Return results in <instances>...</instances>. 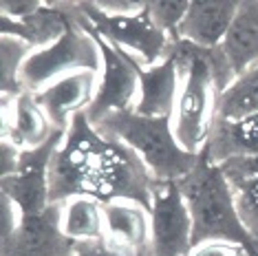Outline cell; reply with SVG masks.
<instances>
[{
    "label": "cell",
    "instance_id": "22",
    "mask_svg": "<svg viewBox=\"0 0 258 256\" xmlns=\"http://www.w3.org/2000/svg\"><path fill=\"white\" fill-rule=\"evenodd\" d=\"M31 46L25 40L0 33V95L16 97L20 95V69L31 53Z\"/></svg>",
    "mask_w": 258,
    "mask_h": 256
},
{
    "label": "cell",
    "instance_id": "24",
    "mask_svg": "<svg viewBox=\"0 0 258 256\" xmlns=\"http://www.w3.org/2000/svg\"><path fill=\"white\" fill-rule=\"evenodd\" d=\"M44 0H3L0 3V18L25 20L42 7Z\"/></svg>",
    "mask_w": 258,
    "mask_h": 256
},
{
    "label": "cell",
    "instance_id": "19",
    "mask_svg": "<svg viewBox=\"0 0 258 256\" xmlns=\"http://www.w3.org/2000/svg\"><path fill=\"white\" fill-rule=\"evenodd\" d=\"M203 153L214 166L236 157H258V115L240 121L214 119Z\"/></svg>",
    "mask_w": 258,
    "mask_h": 256
},
{
    "label": "cell",
    "instance_id": "9",
    "mask_svg": "<svg viewBox=\"0 0 258 256\" xmlns=\"http://www.w3.org/2000/svg\"><path fill=\"white\" fill-rule=\"evenodd\" d=\"M64 131H57L44 146L25 150L18 172L0 179V195L9 197L22 214H38L51 206L49 201V166L53 153L62 144Z\"/></svg>",
    "mask_w": 258,
    "mask_h": 256
},
{
    "label": "cell",
    "instance_id": "5",
    "mask_svg": "<svg viewBox=\"0 0 258 256\" xmlns=\"http://www.w3.org/2000/svg\"><path fill=\"white\" fill-rule=\"evenodd\" d=\"M80 71H102V49L95 33L84 25L80 3L71 5V25L55 42L33 49L20 69V89L38 95L57 80Z\"/></svg>",
    "mask_w": 258,
    "mask_h": 256
},
{
    "label": "cell",
    "instance_id": "4",
    "mask_svg": "<svg viewBox=\"0 0 258 256\" xmlns=\"http://www.w3.org/2000/svg\"><path fill=\"white\" fill-rule=\"evenodd\" d=\"M95 128L131 148L155 181H181L199 161V155L179 146L170 117H144L135 110H121L104 117Z\"/></svg>",
    "mask_w": 258,
    "mask_h": 256
},
{
    "label": "cell",
    "instance_id": "25",
    "mask_svg": "<svg viewBox=\"0 0 258 256\" xmlns=\"http://www.w3.org/2000/svg\"><path fill=\"white\" fill-rule=\"evenodd\" d=\"M148 0H93V5L106 16H133L146 9Z\"/></svg>",
    "mask_w": 258,
    "mask_h": 256
},
{
    "label": "cell",
    "instance_id": "16",
    "mask_svg": "<svg viewBox=\"0 0 258 256\" xmlns=\"http://www.w3.org/2000/svg\"><path fill=\"white\" fill-rule=\"evenodd\" d=\"M234 80L258 64V0H240L225 40L219 46Z\"/></svg>",
    "mask_w": 258,
    "mask_h": 256
},
{
    "label": "cell",
    "instance_id": "28",
    "mask_svg": "<svg viewBox=\"0 0 258 256\" xmlns=\"http://www.w3.org/2000/svg\"><path fill=\"white\" fill-rule=\"evenodd\" d=\"M73 256H126L121 252H117L110 245L104 243V238L99 241H86V243H75V252ZM150 256V254H146Z\"/></svg>",
    "mask_w": 258,
    "mask_h": 256
},
{
    "label": "cell",
    "instance_id": "20",
    "mask_svg": "<svg viewBox=\"0 0 258 256\" xmlns=\"http://www.w3.org/2000/svg\"><path fill=\"white\" fill-rule=\"evenodd\" d=\"M60 230L73 243L104 236V203L93 197H71L60 203Z\"/></svg>",
    "mask_w": 258,
    "mask_h": 256
},
{
    "label": "cell",
    "instance_id": "8",
    "mask_svg": "<svg viewBox=\"0 0 258 256\" xmlns=\"http://www.w3.org/2000/svg\"><path fill=\"white\" fill-rule=\"evenodd\" d=\"M97 44L102 49V71H99L97 95L86 110V117L97 126L104 117L121 110H133L139 93V67L124 51L108 44L95 33Z\"/></svg>",
    "mask_w": 258,
    "mask_h": 256
},
{
    "label": "cell",
    "instance_id": "17",
    "mask_svg": "<svg viewBox=\"0 0 258 256\" xmlns=\"http://www.w3.org/2000/svg\"><path fill=\"white\" fill-rule=\"evenodd\" d=\"M219 168L230 183L240 223L258 252V157H236Z\"/></svg>",
    "mask_w": 258,
    "mask_h": 256
},
{
    "label": "cell",
    "instance_id": "27",
    "mask_svg": "<svg viewBox=\"0 0 258 256\" xmlns=\"http://www.w3.org/2000/svg\"><path fill=\"white\" fill-rule=\"evenodd\" d=\"M22 150L20 146H16L14 142L0 137V164H3V177H11L18 172L20 159H22Z\"/></svg>",
    "mask_w": 258,
    "mask_h": 256
},
{
    "label": "cell",
    "instance_id": "7",
    "mask_svg": "<svg viewBox=\"0 0 258 256\" xmlns=\"http://www.w3.org/2000/svg\"><path fill=\"white\" fill-rule=\"evenodd\" d=\"M192 217L179 181H155L150 192V256H187Z\"/></svg>",
    "mask_w": 258,
    "mask_h": 256
},
{
    "label": "cell",
    "instance_id": "21",
    "mask_svg": "<svg viewBox=\"0 0 258 256\" xmlns=\"http://www.w3.org/2000/svg\"><path fill=\"white\" fill-rule=\"evenodd\" d=\"M258 115V64L240 73L234 82L221 93L216 119L240 121Z\"/></svg>",
    "mask_w": 258,
    "mask_h": 256
},
{
    "label": "cell",
    "instance_id": "6",
    "mask_svg": "<svg viewBox=\"0 0 258 256\" xmlns=\"http://www.w3.org/2000/svg\"><path fill=\"white\" fill-rule=\"evenodd\" d=\"M80 9L84 16V25L93 33H97L108 44L124 51L142 69L163 62L172 53V46L177 42L152 22L148 14V3H146L144 11L133 16H106L93 5V0L91 3L82 0Z\"/></svg>",
    "mask_w": 258,
    "mask_h": 256
},
{
    "label": "cell",
    "instance_id": "10",
    "mask_svg": "<svg viewBox=\"0 0 258 256\" xmlns=\"http://www.w3.org/2000/svg\"><path fill=\"white\" fill-rule=\"evenodd\" d=\"M75 243L60 230V203L44 212L22 214L20 225L0 238V256H73Z\"/></svg>",
    "mask_w": 258,
    "mask_h": 256
},
{
    "label": "cell",
    "instance_id": "13",
    "mask_svg": "<svg viewBox=\"0 0 258 256\" xmlns=\"http://www.w3.org/2000/svg\"><path fill=\"white\" fill-rule=\"evenodd\" d=\"M3 133L0 137L14 142L22 150H36L44 146L55 135V126L40 108L36 97L29 93H20L16 97H3Z\"/></svg>",
    "mask_w": 258,
    "mask_h": 256
},
{
    "label": "cell",
    "instance_id": "29",
    "mask_svg": "<svg viewBox=\"0 0 258 256\" xmlns=\"http://www.w3.org/2000/svg\"><path fill=\"white\" fill-rule=\"evenodd\" d=\"M243 256H251V254H247V252H245V254H243Z\"/></svg>",
    "mask_w": 258,
    "mask_h": 256
},
{
    "label": "cell",
    "instance_id": "15",
    "mask_svg": "<svg viewBox=\"0 0 258 256\" xmlns=\"http://www.w3.org/2000/svg\"><path fill=\"white\" fill-rule=\"evenodd\" d=\"M181 86V69L174 53L155 67L139 71V93L135 113L144 117H172Z\"/></svg>",
    "mask_w": 258,
    "mask_h": 256
},
{
    "label": "cell",
    "instance_id": "1",
    "mask_svg": "<svg viewBox=\"0 0 258 256\" xmlns=\"http://www.w3.org/2000/svg\"><path fill=\"white\" fill-rule=\"evenodd\" d=\"M152 174L137 155L115 137L99 133L80 113L64 131L49 166V201L93 197L106 203L133 199L150 210Z\"/></svg>",
    "mask_w": 258,
    "mask_h": 256
},
{
    "label": "cell",
    "instance_id": "14",
    "mask_svg": "<svg viewBox=\"0 0 258 256\" xmlns=\"http://www.w3.org/2000/svg\"><path fill=\"white\" fill-rule=\"evenodd\" d=\"M240 0H195L190 3L177 40L199 49H216L225 40Z\"/></svg>",
    "mask_w": 258,
    "mask_h": 256
},
{
    "label": "cell",
    "instance_id": "18",
    "mask_svg": "<svg viewBox=\"0 0 258 256\" xmlns=\"http://www.w3.org/2000/svg\"><path fill=\"white\" fill-rule=\"evenodd\" d=\"M71 5L73 3H49L44 0L33 16L25 20H7L0 18V31L25 40L31 49L55 42L71 25Z\"/></svg>",
    "mask_w": 258,
    "mask_h": 256
},
{
    "label": "cell",
    "instance_id": "11",
    "mask_svg": "<svg viewBox=\"0 0 258 256\" xmlns=\"http://www.w3.org/2000/svg\"><path fill=\"white\" fill-rule=\"evenodd\" d=\"M102 238L126 256H146L150 249V210L133 199L106 201Z\"/></svg>",
    "mask_w": 258,
    "mask_h": 256
},
{
    "label": "cell",
    "instance_id": "26",
    "mask_svg": "<svg viewBox=\"0 0 258 256\" xmlns=\"http://www.w3.org/2000/svg\"><path fill=\"white\" fill-rule=\"evenodd\" d=\"M245 249L234 243H225V241H210V243H201L195 245L187 252V256H243Z\"/></svg>",
    "mask_w": 258,
    "mask_h": 256
},
{
    "label": "cell",
    "instance_id": "23",
    "mask_svg": "<svg viewBox=\"0 0 258 256\" xmlns=\"http://www.w3.org/2000/svg\"><path fill=\"white\" fill-rule=\"evenodd\" d=\"M187 9H190L187 0H148V14L152 22L172 40H177V31Z\"/></svg>",
    "mask_w": 258,
    "mask_h": 256
},
{
    "label": "cell",
    "instance_id": "12",
    "mask_svg": "<svg viewBox=\"0 0 258 256\" xmlns=\"http://www.w3.org/2000/svg\"><path fill=\"white\" fill-rule=\"evenodd\" d=\"M97 84L99 73L80 71L57 80L33 97L51 119V124L55 126V131H67L73 117L89 110L97 95Z\"/></svg>",
    "mask_w": 258,
    "mask_h": 256
},
{
    "label": "cell",
    "instance_id": "3",
    "mask_svg": "<svg viewBox=\"0 0 258 256\" xmlns=\"http://www.w3.org/2000/svg\"><path fill=\"white\" fill-rule=\"evenodd\" d=\"M179 188L192 217V247L210 241H225L240 245L251 256H258L254 241L238 219L225 174L205 157V153L199 155L197 166L179 181Z\"/></svg>",
    "mask_w": 258,
    "mask_h": 256
},
{
    "label": "cell",
    "instance_id": "2",
    "mask_svg": "<svg viewBox=\"0 0 258 256\" xmlns=\"http://www.w3.org/2000/svg\"><path fill=\"white\" fill-rule=\"evenodd\" d=\"M172 53L181 69L177 106L170 121L179 146L190 155H201L216 119L221 93L234 82V75L216 49H199L177 40Z\"/></svg>",
    "mask_w": 258,
    "mask_h": 256
}]
</instances>
